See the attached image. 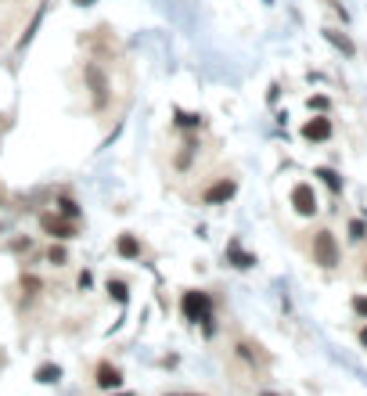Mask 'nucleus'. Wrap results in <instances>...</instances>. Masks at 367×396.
<instances>
[{"instance_id":"1","label":"nucleus","mask_w":367,"mask_h":396,"mask_svg":"<svg viewBox=\"0 0 367 396\" xmlns=\"http://www.w3.org/2000/svg\"><path fill=\"white\" fill-rule=\"evenodd\" d=\"M180 310H184L187 321L205 324V328L213 331V299H209V292H184Z\"/></svg>"},{"instance_id":"2","label":"nucleus","mask_w":367,"mask_h":396,"mask_svg":"<svg viewBox=\"0 0 367 396\" xmlns=\"http://www.w3.org/2000/svg\"><path fill=\"white\" fill-rule=\"evenodd\" d=\"M313 263H321V267L339 263V242H335L331 231H317L313 234Z\"/></svg>"},{"instance_id":"3","label":"nucleus","mask_w":367,"mask_h":396,"mask_svg":"<svg viewBox=\"0 0 367 396\" xmlns=\"http://www.w3.org/2000/svg\"><path fill=\"white\" fill-rule=\"evenodd\" d=\"M40 231L65 242V238H76V220H65V216H58V213H43L40 216Z\"/></svg>"},{"instance_id":"4","label":"nucleus","mask_w":367,"mask_h":396,"mask_svg":"<svg viewBox=\"0 0 367 396\" xmlns=\"http://www.w3.org/2000/svg\"><path fill=\"white\" fill-rule=\"evenodd\" d=\"M87 83H90V94H94V108H105L108 105V79L98 65H87Z\"/></svg>"},{"instance_id":"5","label":"nucleus","mask_w":367,"mask_h":396,"mask_svg":"<svg viewBox=\"0 0 367 396\" xmlns=\"http://www.w3.org/2000/svg\"><path fill=\"white\" fill-rule=\"evenodd\" d=\"M292 205H295L299 216H313V213H317V195H313V187H310V184H295Z\"/></svg>"},{"instance_id":"6","label":"nucleus","mask_w":367,"mask_h":396,"mask_svg":"<svg viewBox=\"0 0 367 396\" xmlns=\"http://www.w3.org/2000/svg\"><path fill=\"white\" fill-rule=\"evenodd\" d=\"M234 191H238V184L234 180H216V184H209L205 187V195H202V202L205 205H220V202H227V198H234Z\"/></svg>"},{"instance_id":"7","label":"nucleus","mask_w":367,"mask_h":396,"mask_svg":"<svg viewBox=\"0 0 367 396\" xmlns=\"http://www.w3.org/2000/svg\"><path fill=\"white\" fill-rule=\"evenodd\" d=\"M302 137L306 140H328L331 137V123L324 116H317V119H310L306 126H302Z\"/></svg>"},{"instance_id":"8","label":"nucleus","mask_w":367,"mask_h":396,"mask_svg":"<svg viewBox=\"0 0 367 396\" xmlns=\"http://www.w3.org/2000/svg\"><path fill=\"white\" fill-rule=\"evenodd\" d=\"M98 386L101 389H119L123 386V371L116 368V364H101L98 368Z\"/></svg>"},{"instance_id":"9","label":"nucleus","mask_w":367,"mask_h":396,"mask_svg":"<svg viewBox=\"0 0 367 396\" xmlns=\"http://www.w3.org/2000/svg\"><path fill=\"white\" fill-rule=\"evenodd\" d=\"M116 252H119L123 260H137V256H140V242H137L134 234H119V242H116Z\"/></svg>"},{"instance_id":"10","label":"nucleus","mask_w":367,"mask_h":396,"mask_svg":"<svg viewBox=\"0 0 367 396\" xmlns=\"http://www.w3.org/2000/svg\"><path fill=\"white\" fill-rule=\"evenodd\" d=\"M58 378H61V368H58V364H43V368H36V382H43V386L58 382Z\"/></svg>"},{"instance_id":"11","label":"nucleus","mask_w":367,"mask_h":396,"mask_svg":"<svg viewBox=\"0 0 367 396\" xmlns=\"http://www.w3.org/2000/svg\"><path fill=\"white\" fill-rule=\"evenodd\" d=\"M58 213L65 216V220H79V205L72 198H58Z\"/></svg>"},{"instance_id":"12","label":"nucleus","mask_w":367,"mask_h":396,"mask_svg":"<svg viewBox=\"0 0 367 396\" xmlns=\"http://www.w3.org/2000/svg\"><path fill=\"white\" fill-rule=\"evenodd\" d=\"M324 37H328V40H331L335 47H339V51H342V54H353V43H349V40H346L342 33H335V29H328V33H324Z\"/></svg>"},{"instance_id":"13","label":"nucleus","mask_w":367,"mask_h":396,"mask_svg":"<svg viewBox=\"0 0 367 396\" xmlns=\"http://www.w3.org/2000/svg\"><path fill=\"white\" fill-rule=\"evenodd\" d=\"M47 260H51L54 267H65V263H69V252L61 249V245H51V252H47Z\"/></svg>"},{"instance_id":"14","label":"nucleus","mask_w":367,"mask_h":396,"mask_svg":"<svg viewBox=\"0 0 367 396\" xmlns=\"http://www.w3.org/2000/svg\"><path fill=\"white\" fill-rule=\"evenodd\" d=\"M231 260H234V267H252V263H256L252 256H245V252L238 249V245H231Z\"/></svg>"},{"instance_id":"15","label":"nucleus","mask_w":367,"mask_h":396,"mask_svg":"<svg viewBox=\"0 0 367 396\" xmlns=\"http://www.w3.org/2000/svg\"><path fill=\"white\" fill-rule=\"evenodd\" d=\"M108 292L119 299V303H126V281H108Z\"/></svg>"},{"instance_id":"16","label":"nucleus","mask_w":367,"mask_h":396,"mask_svg":"<svg viewBox=\"0 0 367 396\" xmlns=\"http://www.w3.org/2000/svg\"><path fill=\"white\" fill-rule=\"evenodd\" d=\"M177 126H202V116H184V112H177Z\"/></svg>"},{"instance_id":"17","label":"nucleus","mask_w":367,"mask_h":396,"mask_svg":"<svg viewBox=\"0 0 367 396\" xmlns=\"http://www.w3.org/2000/svg\"><path fill=\"white\" fill-rule=\"evenodd\" d=\"M353 310H357L360 317H367V295H357V299H353Z\"/></svg>"},{"instance_id":"18","label":"nucleus","mask_w":367,"mask_h":396,"mask_svg":"<svg viewBox=\"0 0 367 396\" xmlns=\"http://www.w3.org/2000/svg\"><path fill=\"white\" fill-rule=\"evenodd\" d=\"M349 238H353V242H360V238H364V224H357V220H353V224H349Z\"/></svg>"},{"instance_id":"19","label":"nucleus","mask_w":367,"mask_h":396,"mask_svg":"<svg viewBox=\"0 0 367 396\" xmlns=\"http://www.w3.org/2000/svg\"><path fill=\"white\" fill-rule=\"evenodd\" d=\"M22 289H29V295H33V292L40 289V281H36V278H22Z\"/></svg>"},{"instance_id":"20","label":"nucleus","mask_w":367,"mask_h":396,"mask_svg":"<svg viewBox=\"0 0 367 396\" xmlns=\"http://www.w3.org/2000/svg\"><path fill=\"white\" fill-rule=\"evenodd\" d=\"M166 396H198V393H166Z\"/></svg>"},{"instance_id":"21","label":"nucleus","mask_w":367,"mask_h":396,"mask_svg":"<svg viewBox=\"0 0 367 396\" xmlns=\"http://www.w3.org/2000/svg\"><path fill=\"white\" fill-rule=\"evenodd\" d=\"M360 339H364V342H367V328H364V331H360Z\"/></svg>"},{"instance_id":"22","label":"nucleus","mask_w":367,"mask_h":396,"mask_svg":"<svg viewBox=\"0 0 367 396\" xmlns=\"http://www.w3.org/2000/svg\"><path fill=\"white\" fill-rule=\"evenodd\" d=\"M266 396H270V393H266Z\"/></svg>"}]
</instances>
